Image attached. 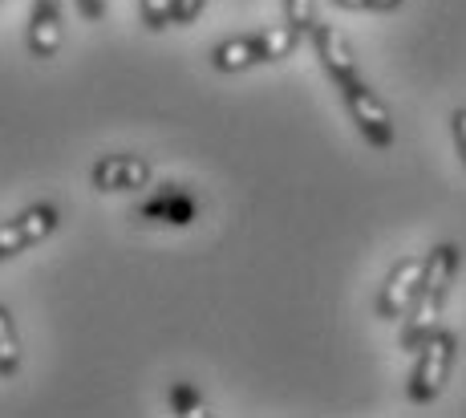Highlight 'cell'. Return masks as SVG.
<instances>
[{
    "label": "cell",
    "instance_id": "cell-8",
    "mask_svg": "<svg viewBox=\"0 0 466 418\" xmlns=\"http://www.w3.org/2000/svg\"><path fill=\"white\" fill-rule=\"evenodd\" d=\"M61 13H66V0H33L29 53L37 61H49L61 49Z\"/></svg>",
    "mask_w": 466,
    "mask_h": 418
},
{
    "label": "cell",
    "instance_id": "cell-11",
    "mask_svg": "<svg viewBox=\"0 0 466 418\" xmlns=\"http://www.w3.org/2000/svg\"><path fill=\"white\" fill-rule=\"evenodd\" d=\"M21 370V337H16L13 313L0 305V378H13Z\"/></svg>",
    "mask_w": 466,
    "mask_h": 418
},
{
    "label": "cell",
    "instance_id": "cell-6",
    "mask_svg": "<svg viewBox=\"0 0 466 418\" xmlns=\"http://www.w3.org/2000/svg\"><path fill=\"white\" fill-rule=\"evenodd\" d=\"M309 37H312V46H317L320 66H325V74L333 77L337 90H345V86H353L357 77H361V69H357V53H353V46L345 41V33H340V29L317 21Z\"/></svg>",
    "mask_w": 466,
    "mask_h": 418
},
{
    "label": "cell",
    "instance_id": "cell-2",
    "mask_svg": "<svg viewBox=\"0 0 466 418\" xmlns=\"http://www.w3.org/2000/svg\"><path fill=\"white\" fill-rule=\"evenodd\" d=\"M454 353H459V337H454L451 329L438 325L434 333L418 345V366L410 373V386H406L410 403L430 406L438 394H442L446 378H451V370H454Z\"/></svg>",
    "mask_w": 466,
    "mask_h": 418
},
{
    "label": "cell",
    "instance_id": "cell-15",
    "mask_svg": "<svg viewBox=\"0 0 466 418\" xmlns=\"http://www.w3.org/2000/svg\"><path fill=\"white\" fill-rule=\"evenodd\" d=\"M203 8H208V0H170V21L175 25H191L203 16Z\"/></svg>",
    "mask_w": 466,
    "mask_h": 418
},
{
    "label": "cell",
    "instance_id": "cell-13",
    "mask_svg": "<svg viewBox=\"0 0 466 418\" xmlns=\"http://www.w3.org/2000/svg\"><path fill=\"white\" fill-rule=\"evenodd\" d=\"M138 8H142V25L147 29H167L170 25V0H138Z\"/></svg>",
    "mask_w": 466,
    "mask_h": 418
},
{
    "label": "cell",
    "instance_id": "cell-1",
    "mask_svg": "<svg viewBox=\"0 0 466 418\" xmlns=\"http://www.w3.org/2000/svg\"><path fill=\"white\" fill-rule=\"evenodd\" d=\"M454 272H459V244H434L426 252V272L418 284L414 305L406 309V321H401V350H418L438 325H442V309L451 297Z\"/></svg>",
    "mask_w": 466,
    "mask_h": 418
},
{
    "label": "cell",
    "instance_id": "cell-17",
    "mask_svg": "<svg viewBox=\"0 0 466 418\" xmlns=\"http://www.w3.org/2000/svg\"><path fill=\"white\" fill-rule=\"evenodd\" d=\"M451 130H454V147H459V158H462V167H466V106H462V110H454Z\"/></svg>",
    "mask_w": 466,
    "mask_h": 418
},
{
    "label": "cell",
    "instance_id": "cell-4",
    "mask_svg": "<svg viewBox=\"0 0 466 418\" xmlns=\"http://www.w3.org/2000/svg\"><path fill=\"white\" fill-rule=\"evenodd\" d=\"M57 224H61V211L53 208V203H33V208H25L21 216L5 219V224H0V260L41 244L45 236L57 232Z\"/></svg>",
    "mask_w": 466,
    "mask_h": 418
},
{
    "label": "cell",
    "instance_id": "cell-9",
    "mask_svg": "<svg viewBox=\"0 0 466 418\" xmlns=\"http://www.w3.org/2000/svg\"><path fill=\"white\" fill-rule=\"evenodd\" d=\"M211 66L219 69V74H239V69H248V66H264V61H259L256 33L252 37H228L223 46H215L211 49Z\"/></svg>",
    "mask_w": 466,
    "mask_h": 418
},
{
    "label": "cell",
    "instance_id": "cell-7",
    "mask_svg": "<svg viewBox=\"0 0 466 418\" xmlns=\"http://www.w3.org/2000/svg\"><path fill=\"white\" fill-rule=\"evenodd\" d=\"M94 187L97 191H138V187L150 183V163L138 155H106L94 163Z\"/></svg>",
    "mask_w": 466,
    "mask_h": 418
},
{
    "label": "cell",
    "instance_id": "cell-12",
    "mask_svg": "<svg viewBox=\"0 0 466 418\" xmlns=\"http://www.w3.org/2000/svg\"><path fill=\"white\" fill-rule=\"evenodd\" d=\"M284 21L297 25L300 33H312V25H317V0H284Z\"/></svg>",
    "mask_w": 466,
    "mask_h": 418
},
{
    "label": "cell",
    "instance_id": "cell-16",
    "mask_svg": "<svg viewBox=\"0 0 466 418\" xmlns=\"http://www.w3.org/2000/svg\"><path fill=\"white\" fill-rule=\"evenodd\" d=\"M337 8H357V13H393L401 8L406 0H333Z\"/></svg>",
    "mask_w": 466,
    "mask_h": 418
},
{
    "label": "cell",
    "instance_id": "cell-5",
    "mask_svg": "<svg viewBox=\"0 0 466 418\" xmlns=\"http://www.w3.org/2000/svg\"><path fill=\"white\" fill-rule=\"evenodd\" d=\"M422 272H426V256H401V260L393 264L390 277H385L381 289H378V305H373L381 321H398V317H406V309L414 305V297H418Z\"/></svg>",
    "mask_w": 466,
    "mask_h": 418
},
{
    "label": "cell",
    "instance_id": "cell-3",
    "mask_svg": "<svg viewBox=\"0 0 466 418\" xmlns=\"http://www.w3.org/2000/svg\"><path fill=\"white\" fill-rule=\"evenodd\" d=\"M340 97H345L349 118L357 122V130L365 135V142L378 150H390L393 147V118H390V106L378 97V90H370V86L357 77L353 86L340 90Z\"/></svg>",
    "mask_w": 466,
    "mask_h": 418
},
{
    "label": "cell",
    "instance_id": "cell-14",
    "mask_svg": "<svg viewBox=\"0 0 466 418\" xmlns=\"http://www.w3.org/2000/svg\"><path fill=\"white\" fill-rule=\"evenodd\" d=\"M170 406H175V414H208V406L199 403V394H195L191 386H175V390H170Z\"/></svg>",
    "mask_w": 466,
    "mask_h": 418
},
{
    "label": "cell",
    "instance_id": "cell-18",
    "mask_svg": "<svg viewBox=\"0 0 466 418\" xmlns=\"http://www.w3.org/2000/svg\"><path fill=\"white\" fill-rule=\"evenodd\" d=\"M77 8H82L86 21H102L106 16V0H77Z\"/></svg>",
    "mask_w": 466,
    "mask_h": 418
},
{
    "label": "cell",
    "instance_id": "cell-10",
    "mask_svg": "<svg viewBox=\"0 0 466 418\" xmlns=\"http://www.w3.org/2000/svg\"><path fill=\"white\" fill-rule=\"evenodd\" d=\"M300 37H304V33L297 29V25H289V21L272 25V29H259V33H256V41H259V61H284L289 53H297Z\"/></svg>",
    "mask_w": 466,
    "mask_h": 418
}]
</instances>
